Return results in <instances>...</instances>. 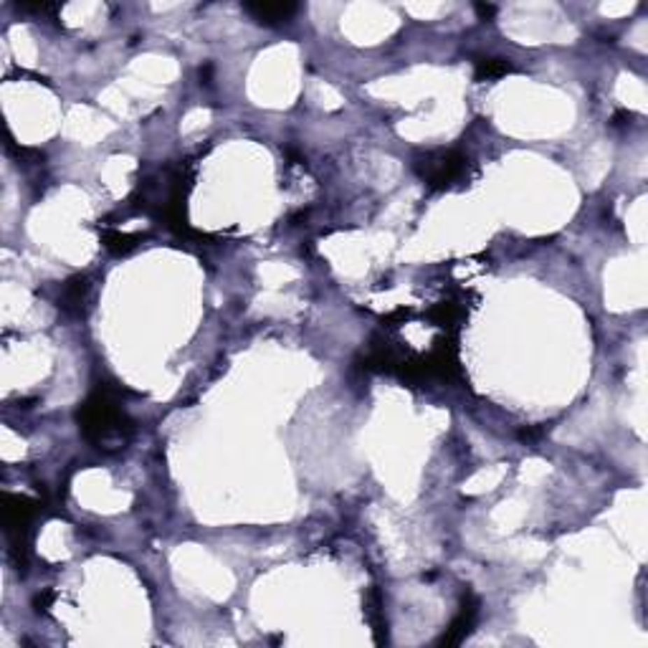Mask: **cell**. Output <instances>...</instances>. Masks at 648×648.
Listing matches in <instances>:
<instances>
[{
	"mask_svg": "<svg viewBox=\"0 0 648 648\" xmlns=\"http://www.w3.org/2000/svg\"><path fill=\"white\" fill-rule=\"evenodd\" d=\"M246 10L258 20V23H281V20H289L291 15L297 13V6L294 3H248Z\"/></svg>",
	"mask_w": 648,
	"mask_h": 648,
	"instance_id": "1",
	"label": "cell"
},
{
	"mask_svg": "<svg viewBox=\"0 0 648 648\" xmlns=\"http://www.w3.org/2000/svg\"><path fill=\"white\" fill-rule=\"evenodd\" d=\"M461 170H463V157L449 153V155H444V157L438 160L436 165L430 167L428 172H423V175L428 178V183H433V185H438V188H444V185H449L451 180L456 178Z\"/></svg>",
	"mask_w": 648,
	"mask_h": 648,
	"instance_id": "2",
	"label": "cell"
},
{
	"mask_svg": "<svg viewBox=\"0 0 648 648\" xmlns=\"http://www.w3.org/2000/svg\"><path fill=\"white\" fill-rule=\"evenodd\" d=\"M512 71V66L504 59H477V79H494V76H504Z\"/></svg>",
	"mask_w": 648,
	"mask_h": 648,
	"instance_id": "3",
	"label": "cell"
},
{
	"mask_svg": "<svg viewBox=\"0 0 648 648\" xmlns=\"http://www.w3.org/2000/svg\"><path fill=\"white\" fill-rule=\"evenodd\" d=\"M132 236H120V233H106L104 236V246L106 248H112V251H127V248H132Z\"/></svg>",
	"mask_w": 648,
	"mask_h": 648,
	"instance_id": "4",
	"label": "cell"
},
{
	"mask_svg": "<svg viewBox=\"0 0 648 648\" xmlns=\"http://www.w3.org/2000/svg\"><path fill=\"white\" fill-rule=\"evenodd\" d=\"M477 10L484 15V18H486V15H491V13H494V8H491V6H477Z\"/></svg>",
	"mask_w": 648,
	"mask_h": 648,
	"instance_id": "5",
	"label": "cell"
}]
</instances>
